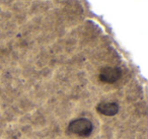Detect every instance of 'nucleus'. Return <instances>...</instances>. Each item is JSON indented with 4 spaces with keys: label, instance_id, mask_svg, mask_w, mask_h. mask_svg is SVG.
<instances>
[{
    "label": "nucleus",
    "instance_id": "obj_1",
    "mask_svg": "<svg viewBox=\"0 0 148 139\" xmlns=\"http://www.w3.org/2000/svg\"><path fill=\"white\" fill-rule=\"evenodd\" d=\"M93 130V125L90 120L86 118H79L71 121L67 127V131L72 134L81 137H87L91 134Z\"/></svg>",
    "mask_w": 148,
    "mask_h": 139
},
{
    "label": "nucleus",
    "instance_id": "obj_3",
    "mask_svg": "<svg viewBox=\"0 0 148 139\" xmlns=\"http://www.w3.org/2000/svg\"><path fill=\"white\" fill-rule=\"evenodd\" d=\"M97 110L103 116L112 117L119 112V105L117 103H101L97 105Z\"/></svg>",
    "mask_w": 148,
    "mask_h": 139
},
{
    "label": "nucleus",
    "instance_id": "obj_2",
    "mask_svg": "<svg viewBox=\"0 0 148 139\" xmlns=\"http://www.w3.org/2000/svg\"><path fill=\"white\" fill-rule=\"evenodd\" d=\"M122 70L119 67H103L99 72V78L105 83H115L121 78Z\"/></svg>",
    "mask_w": 148,
    "mask_h": 139
}]
</instances>
